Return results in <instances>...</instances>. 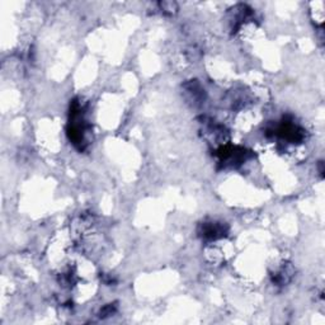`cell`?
Wrapping results in <instances>:
<instances>
[{"instance_id": "6da1fadb", "label": "cell", "mask_w": 325, "mask_h": 325, "mask_svg": "<svg viewBox=\"0 0 325 325\" xmlns=\"http://www.w3.org/2000/svg\"><path fill=\"white\" fill-rule=\"evenodd\" d=\"M200 235L204 239H219L226 235L228 233V228L225 226L222 222H216V221H210V222H203L200 226V230H198Z\"/></svg>"}, {"instance_id": "7a4b0ae2", "label": "cell", "mask_w": 325, "mask_h": 325, "mask_svg": "<svg viewBox=\"0 0 325 325\" xmlns=\"http://www.w3.org/2000/svg\"><path fill=\"white\" fill-rule=\"evenodd\" d=\"M184 90L193 104H200L204 101V90L197 80H191L189 83L184 84Z\"/></svg>"}, {"instance_id": "3957f363", "label": "cell", "mask_w": 325, "mask_h": 325, "mask_svg": "<svg viewBox=\"0 0 325 325\" xmlns=\"http://www.w3.org/2000/svg\"><path fill=\"white\" fill-rule=\"evenodd\" d=\"M292 268L290 266H284L275 275V280L273 281L276 282L277 284L282 286V284H287V282L290 281L291 277H292Z\"/></svg>"}, {"instance_id": "277c9868", "label": "cell", "mask_w": 325, "mask_h": 325, "mask_svg": "<svg viewBox=\"0 0 325 325\" xmlns=\"http://www.w3.org/2000/svg\"><path fill=\"white\" fill-rule=\"evenodd\" d=\"M159 5H160V8H162V12L166 13V14H169V15L174 14V13L178 10L177 4L173 3V1H162V3L159 4Z\"/></svg>"}]
</instances>
